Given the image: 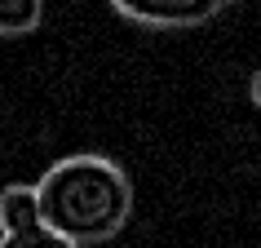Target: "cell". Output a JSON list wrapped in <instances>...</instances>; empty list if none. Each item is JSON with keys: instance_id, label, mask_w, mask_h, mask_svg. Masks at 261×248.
I'll list each match as a JSON object with an SVG mask.
<instances>
[{"instance_id": "cell-2", "label": "cell", "mask_w": 261, "mask_h": 248, "mask_svg": "<svg viewBox=\"0 0 261 248\" xmlns=\"http://www.w3.org/2000/svg\"><path fill=\"white\" fill-rule=\"evenodd\" d=\"M115 14H124L138 27H199L226 14L234 0H111Z\"/></svg>"}, {"instance_id": "cell-6", "label": "cell", "mask_w": 261, "mask_h": 248, "mask_svg": "<svg viewBox=\"0 0 261 248\" xmlns=\"http://www.w3.org/2000/svg\"><path fill=\"white\" fill-rule=\"evenodd\" d=\"M248 93H252V102H257V107H261V67L252 71V80H248Z\"/></svg>"}, {"instance_id": "cell-4", "label": "cell", "mask_w": 261, "mask_h": 248, "mask_svg": "<svg viewBox=\"0 0 261 248\" xmlns=\"http://www.w3.org/2000/svg\"><path fill=\"white\" fill-rule=\"evenodd\" d=\"M40 14H44V0H0V31L27 36V31H36Z\"/></svg>"}, {"instance_id": "cell-5", "label": "cell", "mask_w": 261, "mask_h": 248, "mask_svg": "<svg viewBox=\"0 0 261 248\" xmlns=\"http://www.w3.org/2000/svg\"><path fill=\"white\" fill-rule=\"evenodd\" d=\"M0 248H80V244H71V239H62L58 231L40 226V231H27V235H5Z\"/></svg>"}, {"instance_id": "cell-1", "label": "cell", "mask_w": 261, "mask_h": 248, "mask_svg": "<svg viewBox=\"0 0 261 248\" xmlns=\"http://www.w3.org/2000/svg\"><path fill=\"white\" fill-rule=\"evenodd\" d=\"M36 186L44 226L71 244H102L133 217V182L107 155H67Z\"/></svg>"}, {"instance_id": "cell-3", "label": "cell", "mask_w": 261, "mask_h": 248, "mask_svg": "<svg viewBox=\"0 0 261 248\" xmlns=\"http://www.w3.org/2000/svg\"><path fill=\"white\" fill-rule=\"evenodd\" d=\"M44 226V204H40V186H5L0 195V231L5 235H27Z\"/></svg>"}]
</instances>
